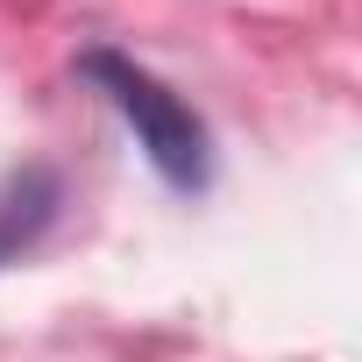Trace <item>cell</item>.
<instances>
[{"instance_id":"obj_1","label":"cell","mask_w":362,"mask_h":362,"mask_svg":"<svg viewBox=\"0 0 362 362\" xmlns=\"http://www.w3.org/2000/svg\"><path fill=\"white\" fill-rule=\"evenodd\" d=\"M78 71H86L93 93L128 121V135L142 142V156L156 163V177H163L170 192H206V185H214V135H206V121L177 100L156 71H142V64L121 57V50H86Z\"/></svg>"},{"instance_id":"obj_2","label":"cell","mask_w":362,"mask_h":362,"mask_svg":"<svg viewBox=\"0 0 362 362\" xmlns=\"http://www.w3.org/2000/svg\"><path fill=\"white\" fill-rule=\"evenodd\" d=\"M57 206H64V185H57L50 163H22V170L0 177V270L22 263V256L50 235Z\"/></svg>"}]
</instances>
